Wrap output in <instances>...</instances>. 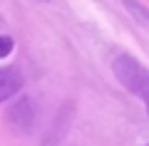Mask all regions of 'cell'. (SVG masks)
I'll use <instances>...</instances> for the list:
<instances>
[{"mask_svg": "<svg viewBox=\"0 0 149 146\" xmlns=\"http://www.w3.org/2000/svg\"><path fill=\"white\" fill-rule=\"evenodd\" d=\"M10 124H13V126H20L22 131L30 129V124H32V107H30V99H20V102L10 109Z\"/></svg>", "mask_w": 149, "mask_h": 146, "instance_id": "cell-3", "label": "cell"}, {"mask_svg": "<svg viewBox=\"0 0 149 146\" xmlns=\"http://www.w3.org/2000/svg\"><path fill=\"white\" fill-rule=\"evenodd\" d=\"M13 47H15L13 37H3V35H0V60H5L8 55L13 52Z\"/></svg>", "mask_w": 149, "mask_h": 146, "instance_id": "cell-4", "label": "cell"}, {"mask_svg": "<svg viewBox=\"0 0 149 146\" xmlns=\"http://www.w3.org/2000/svg\"><path fill=\"white\" fill-rule=\"evenodd\" d=\"M112 72H114V77L119 79V84L124 89H129L144 102L147 114H149V69L139 60H134L132 55H119L112 62Z\"/></svg>", "mask_w": 149, "mask_h": 146, "instance_id": "cell-1", "label": "cell"}, {"mask_svg": "<svg viewBox=\"0 0 149 146\" xmlns=\"http://www.w3.org/2000/svg\"><path fill=\"white\" fill-rule=\"evenodd\" d=\"M22 89V74L15 67H5L0 69V104L8 99H13L17 92Z\"/></svg>", "mask_w": 149, "mask_h": 146, "instance_id": "cell-2", "label": "cell"}]
</instances>
